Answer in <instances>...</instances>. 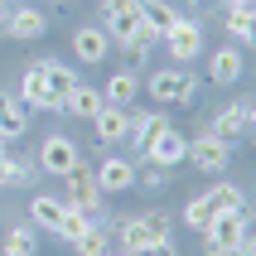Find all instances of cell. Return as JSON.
<instances>
[{"label": "cell", "mask_w": 256, "mask_h": 256, "mask_svg": "<svg viewBox=\"0 0 256 256\" xmlns=\"http://www.w3.org/2000/svg\"><path fill=\"white\" fill-rule=\"evenodd\" d=\"M116 252H130V256H145L150 246L170 242V218L164 213H140V218H126L116 222Z\"/></svg>", "instance_id": "6da1fadb"}, {"label": "cell", "mask_w": 256, "mask_h": 256, "mask_svg": "<svg viewBox=\"0 0 256 256\" xmlns=\"http://www.w3.org/2000/svg\"><path fill=\"white\" fill-rule=\"evenodd\" d=\"M246 232H252V218H246V208L213 213V218H208V228H203V237H208V246H203V252H208V256H232V252H237V242H242Z\"/></svg>", "instance_id": "7a4b0ae2"}, {"label": "cell", "mask_w": 256, "mask_h": 256, "mask_svg": "<svg viewBox=\"0 0 256 256\" xmlns=\"http://www.w3.org/2000/svg\"><path fill=\"white\" fill-rule=\"evenodd\" d=\"M145 97H155L160 106H194L198 102V78H188L179 68H160L145 78Z\"/></svg>", "instance_id": "3957f363"}, {"label": "cell", "mask_w": 256, "mask_h": 256, "mask_svg": "<svg viewBox=\"0 0 256 256\" xmlns=\"http://www.w3.org/2000/svg\"><path fill=\"white\" fill-rule=\"evenodd\" d=\"M102 29L112 44H136L145 34L140 29V0H102Z\"/></svg>", "instance_id": "277c9868"}, {"label": "cell", "mask_w": 256, "mask_h": 256, "mask_svg": "<svg viewBox=\"0 0 256 256\" xmlns=\"http://www.w3.org/2000/svg\"><path fill=\"white\" fill-rule=\"evenodd\" d=\"M34 164H39L44 174H58V179H68L72 170H82V155H78V145H72L68 136H48V140L39 145Z\"/></svg>", "instance_id": "5b68a950"}, {"label": "cell", "mask_w": 256, "mask_h": 256, "mask_svg": "<svg viewBox=\"0 0 256 256\" xmlns=\"http://www.w3.org/2000/svg\"><path fill=\"white\" fill-rule=\"evenodd\" d=\"M184 160L194 164V170H203V174H222V170L232 164V145L203 130L198 140H188V155H184Z\"/></svg>", "instance_id": "8992f818"}, {"label": "cell", "mask_w": 256, "mask_h": 256, "mask_svg": "<svg viewBox=\"0 0 256 256\" xmlns=\"http://www.w3.org/2000/svg\"><path fill=\"white\" fill-rule=\"evenodd\" d=\"M164 48H170V58H179V63L198 58V54H203V20L179 14V20H174V29L164 34Z\"/></svg>", "instance_id": "52a82bcc"}, {"label": "cell", "mask_w": 256, "mask_h": 256, "mask_svg": "<svg viewBox=\"0 0 256 256\" xmlns=\"http://www.w3.org/2000/svg\"><path fill=\"white\" fill-rule=\"evenodd\" d=\"M92 184L102 188V198H106V194H126V188H136V164H130L126 155H106L97 170H92Z\"/></svg>", "instance_id": "ba28073f"}, {"label": "cell", "mask_w": 256, "mask_h": 256, "mask_svg": "<svg viewBox=\"0 0 256 256\" xmlns=\"http://www.w3.org/2000/svg\"><path fill=\"white\" fill-rule=\"evenodd\" d=\"M63 184H68V194H63V203H68V208H78V213H87V218L102 213V188L92 184V170H72Z\"/></svg>", "instance_id": "9c48e42d"}, {"label": "cell", "mask_w": 256, "mask_h": 256, "mask_svg": "<svg viewBox=\"0 0 256 256\" xmlns=\"http://www.w3.org/2000/svg\"><path fill=\"white\" fill-rule=\"evenodd\" d=\"M145 160H150V164H160V170H174V164H184V155H188V140H184V130H160L155 140L145 145L140 150Z\"/></svg>", "instance_id": "30bf717a"}, {"label": "cell", "mask_w": 256, "mask_h": 256, "mask_svg": "<svg viewBox=\"0 0 256 256\" xmlns=\"http://www.w3.org/2000/svg\"><path fill=\"white\" fill-rule=\"evenodd\" d=\"M20 102H24V112H63V106H58V97L48 92V82H44L39 63H34V68H24V78H20Z\"/></svg>", "instance_id": "8fae6325"}, {"label": "cell", "mask_w": 256, "mask_h": 256, "mask_svg": "<svg viewBox=\"0 0 256 256\" xmlns=\"http://www.w3.org/2000/svg\"><path fill=\"white\" fill-rule=\"evenodd\" d=\"M72 54L82 58V63H102V58L112 54L106 29H102V24H78V29H72Z\"/></svg>", "instance_id": "7c38bea8"}, {"label": "cell", "mask_w": 256, "mask_h": 256, "mask_svg": "<svg viewBox=\"0 0 256 256\" xmlns=\"http://www.w3.org/2000/svg\"><path fill=\"white\" fill-rule=\"evenodd\" d=\"M92 130H97L102 145H121V140H126V130H130V112H126V106H106V102H102V112L92 116Z\"/></svg>", "instance_id": "4fadbf2b"}, {"label": "cell", "mask_w": 256, "mask_h": 256, "mask_svg": "<svg viewBox=\"0 0 256 256\" xmlns=\"http://www.w3.org/2000/svg\"><path fill=\"white\" fill-rule=\"evenodd\" d=\"M174 20H179V10H174L170 0H140V29H145L155 44L174 29Z\"/></svg>", "instance_id": "5bb4252c"}, {"label": "cell", "mask_w": 256, "mask_h": 256, "mask_svg": "<svg viewBox=\"0 0 256 256\" xmlns=\"http://www.w3.org/2000/svg\"><path fill=\"white\" fill-rule=\"evenodd\" d=\"M242 68H246V58L237 54V44H222V48L208 58V78H213L218 87H232L237 78H242Z\"/></svg>", "instance_id": "9a60e30c"}, {"label": "cell", "mask_w": 256, "mask_h": 256, "mask_svg": "<svg viewBox=\"0 0 256 256\" xmlns=\"http://www.w3.org/2000/svg\"><path fill=\"white\" fill-rule=\"evenodd\" d=\"M246 126H252V102H237V106H222V112H218V121H213V130H208V136H218V140L232 145Z\"/></svg>", "instance_id": "2e32d148"}, {"label": "cell", "mask_w": 256, "mask_h": 256, "mask_svg": "<svg viewBox=\"0 0 256 256\" xmlns=\"http://www.w3.org/2000/svg\"><path fill=\"white\" fill-rule=\"evenodd\" d=\"M44 29H48V14H44V10H34V5H14L5 34H10V39H39Z\"/></svg>", "instance_id": "e0dca14e"}, {"label": "cell", "mask_w": 256, "mask_h": 256, "mask_svg": "<svg viewBox=\"0 0 256 256\" xmlns=\"http://www.w3.org/2000/svg\"><path fill=\"white\" fill-rule=\"evenodd\" d=\"M136 97H140V78L136 72H112L106 87H102V102L106 106H130Z\"/></svg>", "instance_id": "ac0fdd59"}, {"label": "cell", "mask_w": 256, "mask_h": 256, "mask_svg": "<svg viewBox=\"0 0 256 256\" xmlns=\"http://www.w3.org/2000/svg\"><path fill=\"white\" fill-rule=\"evenodd\" d=\"M63 213H68V203H63V198H54V194H34V198H29V218H34V228L58 232Z\"/></svg>", "instance_id": "d6986e66"}, {"label": "cell", "mask_w": 256, "mask_h": 256, "mask_svg": "<svg viewBox=\"0 0 256 256\" xmlns=\"http://www.w3.org/2000/svg\"><path fill=\"white\" fill-rule=\"evenodd\" d=\"M160 130H170V116H164V112H145V116H130V130H126V140L136 145V150H145V145L155 140Z\"/></svg>", "instance_id": "ffe728a7"}, {"label": "cell", "mask_w": 256, "mask_h": 256, "mask_svg": "<svg viewBox=\"0 0 256 256\" xmlns=\"http://www.w3.org/2000/svg\"><path fill=\"white\" fill-rule=\"evenodd\" d=\"M0 126H5L10 140H20L29 130V112H24V102L14 97V92H0Z\"/></svg>", "instance_id": "44dd1931"}, {"label": "cell", "mask_w": 256, "mask_h": 256, "mask_svg": "<svg viewBox=\"0 0 256 256\" xmlns=\"http://www.w3.org/2000/svg\"><path fill=\"white\" fill-rule=\"evenodd\" d=\"M39 72H44V82H48V92L58 97V106H63V97H68L72 87H78V72H72L68 63H54V58H44V63H39Z\"/></svg>", "instance_id": "7402d4cb"}, {"label": "cell", "mask_w": 256, "mask_h": 256, "mask_svg": "<svg viewBox=\"0 0 256 256\" xmlns=\"http://www.w3.org/2000/svg\"><path fill=\"white\" fill-rule=\"evenodd\" d=\"M63 112H68V116H82V121H92V116L102 112V92H97V87H82V82H78L68 97H63Z\"/></svg>", "instance_id": "603a6c76"}, {"label": "cell", "mask_w": 256, "mask_h": 256, "mask_svg": "<svg viewBox=\"0 0 256 256\" xmlns=\"http://www.w3.org/2000/svg\"><path fill=\"white\" fill-rule=\"evenodd\" d=\"M39 252V232H34V222H14L10 232H5V256H34Z\"/></svg>", "instance_id": "cb8c5ba5"}, {"label": "cell", "mask_w": 256, "mask_h": 256, "mask_svg": "<svg viewBox=\"0 0 256 256\" xmlns=\"http://www.w3.org/2000/svg\"><path fill=\"white\" fill-rule=\"evenodd\" d=\"M203 198H208V208H213V213H228V208H246V198H242V188H237V184H213L208 194H203Z\"/></svg>", "instance_id": "d4e9b609"}, {"label": "cell", "mask_w": 256, "mask_h": 256, "mask_svg": "<svg viewBox=\"0 0 256 256\" xmlns=\"http://www.w3.org/2000/svg\"><path fill=\"white\" fill-rule=\"evenodd\" d=\"M87 232H92V218H87V213H78V208H68V213H63V222H58V237H63L68 246H78Z\"/></svg>", "instance_id": "484cf974"}, {"label": "cell", "mask_w": 256, "mask_h": 256, "mask_svg": "<svg viewBox=\"0 0 256 256\" xmlns=\"http://www.w3.org/2000/svg\"><path fill=\"white\" fill-rule=\"evenodd\" d=\"M222 24H228V34L237 44H252L256 39V20H252V10H228L222 14Z\"/></svg>", "instance_id": "4316f807"}, {"label": "cell", "mask_w": 256, "mask_h": 256, "mask_svg": "<svg viewBox=\"0 0 256 256\" xmlns=\"http://www.w3.org/2000/svg\"><path fill=\"white\" fill-rule=\"evenodd\" d=\"M208 218H213V208H208V198H203V194L184 203V222H188L194 232H203V228H208Z\"/></svg>", "instance_id": "83f0119b"}, {"label": "cell", "mask_w": 256, "mask_h": 256, "mask_svg": "<svg viewBox=\"0 0 256 256\" xmlns=\"http://www.w3.org/2000/svg\"><path fill=\"white\" fill-rule=\"evenodd\" d=\"M72 252H78V256H106V252H112V246H106V228H97V222H92V232H87Z\"/></svg>", "instance_id": "f1b7e54d"}, {"label": "cell", "mask_w": 256, "mask_h": 256, "mask_svg": "<svg viewBox=\"0 0 256 256\" xmlns=\"http://www.w3.org/2000/svg\"><path fill=\"white\" fill-rule=\"evenodd\" d=\"M136 184H145V188H164V184H170V170H160V164H145V174L136 170Z\"/></svg>", "instance_id": "f546056e"}, {"label": "cell", "mask_w": 256, "mask_h": 256, "mask_svg": "<svg viewBox=\"0 0 256 256\" xmlns=\"http://www.w3.org/2000/svg\"><path fill=\"white\" fill-rule=\"evenodd\" d=\"M34 174H39L34 160H14V184H34Z\"/></svg>", "instance_id": "4dcf8cb0"}, {"label": "cell", "mask_w": 256, "mask_h": 256, "mask_svg": "<svg viewBox=\"0 0 256 256\" xmlns=\"http://www.w3.org/2000/svg\"><path fill=\"white\" fill-rule=\"evenodd\" d=\"M5 188H14V160L10 155H0V194Z\"/></svg>", "instance_id": "1f68e13d"}, {"label": "cell", "mask_w": 256, "mask_h": 256, "mask_svg": "<svg viewBox=\"0 0 256 256\" xmlns=\"http://www.w3.org/2000/svg\"><path fill=\"white\" fill-rule=\"evenodd\" d=\"M145 256H174V246H170V242H160V246H150Z\"/></svg>", "instance_id": "d6a6232c"}, {"label": "cell", "mask_w": 256, "mask_h": 256, "mask_svg": "<svg viewBox=\"0 0 256 256\" xmlns=\"http://www.w3.org/2000/svg\"><path fill=\"white\" fill-rule=\"evenodd\" d=\"M228 10H252V0H228Z\"/></svg>", "instance_id": "836d02e7"}, {"label": "cell", "mask_w": 256, "mask_h": 256, "mask_svg": "<svg viewBox=\"0 0 256 256\" xmlns=\"http://www.w3.org/2000/svg\"><path fill=\"white\" fill-rule=\"evenodd\" d=\"M5 24H10V14H5V5H0V34H5Z\"/></svg>", "instance_id": "e575fe53"}, {"label": "cell", "mask_w": 256, "mask_h": 256, "mask_svg": "<svg viewBox=\"0 0 256 256\" xmlns=\"http://www.w3.org/2000/svg\"><path fill=\"white\" fill-rule=\"evenodd\" d=\"M5 145H10V136H5V126H0V155H5Z\"/></svg>", "instance_id": "d590c367"}, {"label": "cell", "mask_w": 256, "mask_h": 256, "mask_svg": "<svg viewBox=\"0 0 256 256\" xmlns=\"http://www.w3.org/2000/svg\"><path fill=\"white\" fill-rule=\"evenodd\" d=\"M106 256H130V252H106Z\"/></svg>", "instance_id": "8d00e7d4"}, {"label": "cell", "mask_w": 256, "mask_h": 256, "mask_svg": "<svg viewBox=\"0 0 256 256\" xmlns=\"http://www.w3.org/2000/svg\"><path fill=\"white\" fill-rule=\"evenodd\" d=\"M0 5H20V0H0Z\"/></svg>", "instance_id": "74e56055"}]
</instances>
